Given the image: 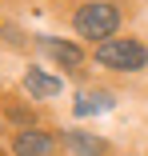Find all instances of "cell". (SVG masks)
Listing matches in <instances>:
<instances>
[{
	"label": "cell",
	"instance_id": "obj_1",
	"mask_svg": "<svg viewBox=\"0 0 148 156\" xmlns=\"http://www.w3.org/2000/svg\"><path fill=\"white\" fill-rule=\"evenodd\" d=\"M96 60H100L104 68L136 72V68H144L148 52H144V44H136V40H100V44H96Z\"/></svg>",
	"mask_w": 148,
	"mask_h": 156
},
{
	"label": "cell",
	"instance_id": "obj_2",
	"mask_svg": "<svg viewBox=\"0 0 148 156\" xmlns=\"http://www.w3.org/2000/svg\"><path fill=\"white\" fill-rule=\"evenodd\" d=\"M116 24H120V16H116L112 4H100V0H92V4H80L76 12V32L80 36H92V40H104L116 32Z\"/></svg>",
	"mask_w": 148,
	"mask_h": 156
},
{
	"label": "cell",
	"instance_id": "obj_3",
	"mask_svg": "<svg viewBox=\"0 0 148 156\" xmlns=\"http://www.w3.org/2000/svg\"><path fill=\"white\" fill-rule=\"evenodd\" d=\"M48 148H52V136L44 132H20L16 140V156H48Z\"/></svg>",
	"mask_w": 148,
	"mask_h": 156
},
{
	"label": "cell",
	"instance_id": "obj_4",
	"mask_svg": "<svg viewBox=\"0 0 148 156\" xmlns=\"http://www.w3.org/2000/svg\"><path fill=\"white\" fill-rule=\"evenodd\" d=\"M24 88L28 92H32V96H56V92H60V80H56V76H48V72H28L24 76Z\"/></svg>",
	"mask_w": 148,
	"mask_h": 156
},
{
	"label": "cell",
	"instance_id": "obj_5",
	"mask_svg": "<svg viewBox=\"0 0 148 156\" xmlns=\"http://www.w3.org/2000/svg\"><path fill=\"white\" fill-rule=\"evenodd\" d=\"M64 144H68L72 152H80V156H104V140L84 136V132H68V136H64Z\"/></svg>",
	"mask_w": 148,
	"mask_h": 156
},
{
	"label": "cell",
	"instance_id": "obj_6",
	"mask_svg": "<svg viewBox=\"0 0 148 156\" xmlns=\"http://www.w3.org/2000/svg\"><path fill=\"white\" fill-rule=\"evenodd\" d=\"M44 52H48V56H56V60H60V64H68V68H76V64H80V48H76V44L44 40Z\"/></svg>",
	"mask_w": 148,
	"mask_h": 156
},
{
	"label": "cell",
	"instance_id": "obj_7",
	"mask_svg": "<svg viewBox=\"0 0 148 156\" xmlns=\"http://www.w3.org/2000/svg\"><path fill=\"white\" fill-rule=\"evenodd\" d=\"M104 108H108L104 92H96V96H92V92H80V96H76V116H92V112H104Z\"/></svg>",
	"mask_w": 148,
	"mask_h": 156
}]
</instances>
